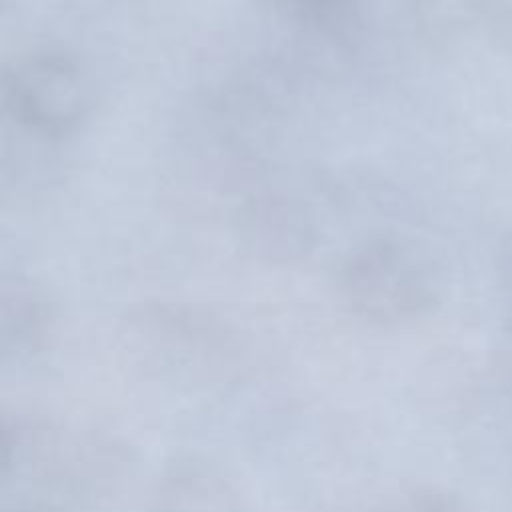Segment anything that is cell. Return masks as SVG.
Returning <instances> with one entry per match:
<instances>
[{
  "label": "cell",
  "mask_w": 512,
  "mask_h": 512,
  "mask_svg": "<svg viewBox=\"0 0 512 512\" xmlns=\"http://www.w3.org/2000/svg\"><path fill=\"white\" fill-rule=\"evenodd\" d=\"M130 448L78 420L0 418V512H100L130 472Z\"/></svg>",
  "instance_id": "obj_1"
},
{
  "label": "cell",
  "mask_w": 512,
  "mask_h": 512,
  "mask_svg": "<svg viewBox=\"0 0 512 512\" xmlns=\"http://www.w3.org/2000/svg\"><path fill=\"white\" fill-rule=\"evenodd\" d=\"M150 512H244V508L236 486L216 464L180 458L156 482Z\"/></svg>",
  "instance_id": "obj_2"
},
{
  "label": "cell",
  "mask_w": 512,
  "mask_h": 512,
  "mask_svg": "<svg viewBox=\"0 0 512 512\" xmlns=\"http://www.w3.org/2000/svg\"><path fill=\"white\" fill-rule=\"evenodd\" d=\"M386 512H458V508L440 492L414 490L396 500Z\"/></svg>",
  "instance_id": "obj_3"
},
{
  "label": "cell",
  "mask_w": 512,
  "mask_h": 512,
  "mask_svg": "<svg viewBox=\"0 0 512 512\" xmlns=\"http://www.w3.org/2000/svg\"><path fill=\"white\" fill-rule=\"evenodd\" d=\"M306 8H312V10H326V8H332L336 6L338 0H294Z\"/></svg>",
  "instance_id": "obj_4"
}]
</instances>
